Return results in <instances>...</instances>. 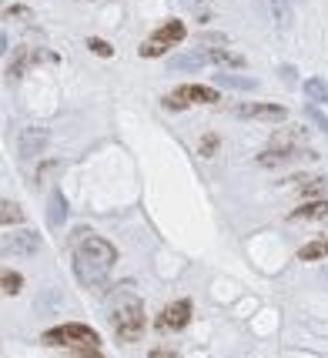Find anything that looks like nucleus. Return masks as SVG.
<instances>
[{
  "label": "nucleus",
  "instance_id": "obj_1",
  "mask_svg": "<svg viewBox=\"0 0 328 358\" xmlns=\"http://www.w3.org/2000/svg\"><path fill=\"white\" fill-rule=\"evenodd\" d=\"M114 261H118V251H114V245L107 238L84 234V241L77 245V251H74V271L80 282L94 288V284H101L107 278V271L114 268Z\"/></svg>",
  "mask_w": 328,
  "mask_h": 358
},
{
  "label": "nucleus",
  "instance_id": "obj_2",
  "mask_svg": "<svg viewBox=\"0 0 328 358\" xmlns=\"http://www.w3.org/2000/svg\"><path fill=\"white\" fill-rule=\"evenodd\" d=\"M111 325L121 342H138L144 335V308L138 298H121L118 305H111Z\"/></svg>",
  "mask_w": 328,
  "mask_h": 358
},
{
  "label": "nucleus",
  "instance_id": "obj_3",
  "mask_svg": "<svg viewBox=\"0 0 328 358\" xmlns=\"http://www.w3.org/2000/svg\"><path fill=\"white\" fill-rule=\"evenodd\" d=\"M44 342L47 345H71V348H98L101 345V335L94 332V328H87V325H61V328H51V332L44 335Z\"/></svg>",
  "mask_w": 328,
  "mask_h": 358
},
{
  "label": "nucleus",
  "instance_id": "obj_4",
  "mask_svg": "<svg viewBox=\"0 0 328 358\" xmlns=\"http://www.w3.org/2000/svg\"><path fill=\"white\" fill-rule=\"evenodd\" d=\"M221 101V94L215 91V87H204V84H184V87H177L175 94H168L164 104L168 107H191V104H218Z\"/></svg>",
  "mask_w": 328,
  "mask_h": 358
},
{
  "label": "nucleus",
  "instance_id": "obj_5",
  "mask_svg": "<svg viewBox=\"0 0 328 358\" xmlns=\"http://www.w3.org/2000/svg\"><path fill=\"white\" fill-rule=\"evenodd\" d=\"M181 37H184V24H181V21H168V24L161 27L151 41L141 47V54H144V57H161V54L168 51L171 44H177Z\"/></svg>",
  "mask_w": 328,
  "mask_h": 358
},
{
  "label": "nucleus",
  "instance_id": "obj_6",
  "mask_svg": "<svg viewBox=\"0 0 328 358\" xmlns=\"http://www.w3.org/2000/svg\"><path fill=\"white\" fill-rule=\"evenodd\" d=\"M0 248L7 251V255H34L37 248H41V234H34V231H10V234H3L0 238Z\"/></svg>",
  "mask_w": 328,
  "mask_h": 358
},
{
  "label": "nucleus",
  "instance_id": "obj_7",
  "mask_svg": "<svg viewBox=\"0 0 328 358\" xmlns=\"http://www.w3.org/2000/svg\"><path fill=\"white\" fill-rule=\"evenodd\" d=\"M47 144H51V131L47 128H24L21 137H17L21 157H37V154L47 151Z\"/></svg>",
  "mask_w": 328,
  "mask_h": 358
},
{
  "label": "nucleus",
  "instance_id": "obj_8",
  "mask_svg": "<svg viewBox=\"0 0 328 358\" xmlns=\"http://www.w3.org/2000/svg\"><path fill=\"white\" fill-rule=\"evenodd\" d=\"M234 114L245 118V121H275V124L288 118V111L281 104H238Z\"/></svg>",
  "mask_w": 328,
  "mask_h": 358
},
{
  "label": "nucleus",
  "instance_id": "obj_9",
  "mask_svg": "<svg viewBox=\"0 0 328 358\" xmlns=\"http://www.w3.org/2000/svg\"><path fill=\"white\" fill-rule=\"evenodd\" d=\"M188 322H191V302H188V298L168 305L161 315H157V328H168V332H181Z\"/></svg>",
  "mask_w": 328,
  "mask_h": 358
},
{
  "label": "nucleus",
  "instance_id": "obj_10",
  "mask_svg": "<svg viewBox=\"0 0 328 358\" xmlns=\"http://www.w3.org/2000/svg\"><path fill=\"white\" fill-rule=\"evenodd\" d=\"M268 14L281 34L292 30V0H268Z\"/></svg>",
  "mask_w": 328,
  "mask_h": 358
},
{
  "label": "nucleus",
  "instance_id": "obj_11",
  "mask_svg": "<svg viewBox=\"0 0 328 358\" xmlns=\"http://www.w3.org/2000/svg\"><path fill=\"white\" fill-rule=\"evenodd\" d=\"M47 225L51 228H64L67 225V198L64 194H54L51 205H47Z\"/></svg>",
  "mask_w": 328,
  "mask_h": 358
},
{
  "label": "nucleus",
  "instance_id": "obj_12",
  "mask_svg": "<svg viewBox=\"0 0 328 358\" xmlns=\"http://www.w3.org/2000/svg\"><path fill=\"white\" fill-rule=\"evenodd\" d=\"M325 214H328V201L318 198V201H305L302 208H295L292 218H295V221H318V218H325Z\"/></svg>",
  "mask_w": 328,
  "mask_h": 358
},
{
  "label": "nucleus",
  "instance_id": "obj_13",
  "mask_svg": "<svg viewBox=\"0 0 328 358\" xmlns=\"http://www.w3.org/2000/svg\"><path fill=\"white\" fill-rule=\"evenodd\" d=\"M0 225H7V228L24 225V211L17 208V201H10V198H3V201H0Z\"/></svg>",
  "mask_w": 328,
  "mask_h": 358
},
{
  "label": "nucleus",
  "instance_id": "obj_14",
  "mask_svg": "<svg viewBox=\"0 0 328 358\" xmlns=\"http://www.w3.org/2000/svg\"><path fill=\"white\" fill-rule=\"evenodd\" d=\"M204 60H208V54H181L171 60V71H201Z\"/></svg>",
  "mask_w": 328,
  "mask_h": 358
},
{
  "label": "nucleus",
  "instance_id": "obj_15",
  "mask_svg": "<svg viewBox=\"0 0 328 358\" xmlns=\"http://www.w3.org/2000/svg\"><path fill=\"white\" fill-rule=\"evenodd\" d=\"M215 84H221V87H234V91H254V87H258L254 77H234V74H218L215 77Z\"/></svg>",
  "mask_w": 328,
  "mask_h": 358
},
{
  "label": "nucleus",
  "instance_id": "obj_16",
  "mask_svg": "<svg viewBox=\"0 0 328 358\" xmlns=\"http://www.w3.org/2000/svg\"><path fill=\"white\" fill-rule=\"evenodd\" d=\"M305 94H308V101H322L325 104L328 101V87H325V80H322V77H308V80H305Z\"/></svg>",
  "mask_w": 328,
  "mask_h": 358
},
{
  "label": "nucleus",
  "instance_id": "obj_17",
  "mask_svg": "<svg viewBox=\"0 0 328 358\" xmlns=\"http://www.w3.org/2000/svg\"><path fill=\"white\" fill-rule=\"evenodd\" d=\"M208 60H215V64H225V67H241V64H245V60H241L238 54L221 51V47H215V51L208 54Z\"/></svg>",
  "mask_w": 328,
  "mask_h": 358
},
{
  "label": "nucleus",
  "instance_id": "obj_18",
  "mask_svg": "<svg viewBox=\"0 0 328 358\" xmlns=\"http://www.w3.org/2000/svg\"><path fill=\"white\" fill-rule=\"evenodd\" d=\"M325 255H328V241H311V245H305L298 251L302 261H315V258H325Z\"/></svg>",
  "mask_w": 328,
  "mask_h": 358
},
{
  "label": "nucleus",
  "instance_id": "obj_19",
  "mask_svg": "<svg viewBox=\"0 0 328 358\" xmlns=\"http://www.w3.org/2000/svg\"><path fill=\"white\" fill-rule=\"evenodd\" d=\"M51 308H61V291H57V288H47V291H44V295H41V302H37V311H41V315H44V311H51Z\"/></svg>",
  "mask_w": 328,
  "mask_h": 358
},
{
  "label": "nucleus",
  "instance_id": "obj_20",
  "mask_svg": "<svg viewBox=\"0 0 328 358\" xmlns=\"http://www.w3.org/2000/svg\"><path fill=\"white\" fill-rule=\"evenodd\" d=\"M328 191V181H311V184H305L302 198H308V201H318V194H325Z\"/></svg>",
  "mask_w": 328,
  "mask_h": 358
},
{
  "label": "nucleus",
  "instance_id": "obj_21",
  "mask_svg": "<svg viewBox=\"0 0 328 358\" xmlns=\"http://www.w3.org/2000/svg\"><path fill=\"white\" fill-rule=\"evenodd\" d=\"M3 291L7 295H17L21 291V275L17 271H3Z\"/></svg>",
  "mask_w": 328,
  "mask_h": 358
},
{
  "label": "nucleus",
  "instance_id": "obj_22",
  "mask_svg": "<svg viewBox=\"0 0 328 358\" xmlns=\"http://www.w3.org/2000/svg\"><path fill=\"white\" fill-rule=\"evenodd\" d=\"M308 118H311V121H315V124H318V128L328 134V118L322 114V111H318V107H308Z\"/></svg>",
  "mask_w": 328,
  "mask_h": 358
},
{
  "label": "nucleus",
  "instance_id": "obj_23",
  "mask_svg": "<svg viewBox=\"0 0 328 358\" xmlns=\"http://www.w3.org/2000/svg\"><path fill=\"white\" fill-rule=\"evenodd\" d=\"M91 51L98 54V57H111L114 47H111V44H104V41H91Z\"/></svg>",
  "mask_w": 328,
  "mask_h": 358
},
{
  "label": "nucleus",
  "instance_id": "obj_24",
  "mask_svg": "<svg viewBox=\"0 0 328 358\" xmlns=\"http://www.w3.org/2000/svg\"><path fill=\"white\" fill-rule=\"evenodd\" d=\"M211 151H218V137H211V134H208V137L201 141V154H211Z\"/></svg>",
  "mask_w": 328,
  "mask_h": 358
},
{
  "label": "nucleus",
  "instance_id": "obj_25",
  "mask_svg": "<svg viewBox=\"0 0 328 358\" xmlns=\"http://www.w3.org/2000/svg\"><path fill=\"white\" fill-rule=\"evenodd\" d=\"M77 358H104V355H98V348H77Z\"/></svg>",
  "mask_w": 328,
  "mask_h": 358
},
{
  "label": "nucleus",
  "instance_id": "obj_26",
  "mask_svg": "<svg viewBox=\"0 0 328 358\" xmlns=\"http://www.w3.org/2000/svg\"><path fill=\"white\" fill-rule=\"evenodd\" d=\"M151 358H177L175 352H151Z\"/></svg>",
  "mask_w": 328,
  "mask_h": 358
}]
</instances>
